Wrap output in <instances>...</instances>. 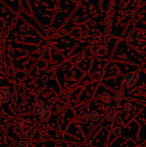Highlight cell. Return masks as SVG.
Segmentation results:
<instances>
[{"label": "cell", "instance_id": "1", "mask_svg": "<svg viewBox=\"0 0 146 147\" xmlns=\"http://www.w3.org/2000/svg\"><path fill=\"white\" fill-rule=\"evenodd\" d=\"M127 42L141 54H146V30L133 28L127 35Z\"/></svg>", "mask_w": 146, "mask_h": 147}, {"label": "cell", "instance_id": "2", "mask_svg": "<svg viewBox=\"0 0 146 147\" xmlns=\"http://www.w3.org/2000/svg\"><path fill=\"white\" fill-rule=\"evenodd\" d=\"M32 114L34 116H37L41 121L47 122L50 119L52 115V110H51L50 105H48L45 102H39L32 109Z\"/></svg>", "mask_w": 146, "mask_h": 147}, {"label": "cell", "instance_id": "3", "mask_svg": "<svg viewBox=\"0 0 146 147\" xmlns=\"http://www.w3.org/2000/svg\"><path fill=\"white\" fill-rule=\"evenodd\" d=\"M139 80V71H132L127 73L126 75H124L121 82L120 85V90L123 92H127L129 91V89H131L133 86H135V84L138 82Z\"/></svg>", "mask_w": 146, "mask_h": 147}, {"label": "cell", "instance_id": "4", "mask_svg": "<svg viewBox=\"0 0 146 147\" xmlns=\"http://www.w3.org/2000/svg\"><path fill=\"white\" fill-rule=\"evenodd\" d=\"M91 51L93 54L99 55V56H104L108 54V46L103 41H97L94 42L91 46Z\"/></svg>", "mask_w": 146, "mask_h": 147}, {"label": "cell", "instance_id": "5", "mask_svg": "<svg viewBox=\"0 0 146 147\" xmlns=\"http://www.w3.org/2000/svg\"><path fill=\"white\" fill-rule=\"evenodd\" d=\"M12 95L10 92L9 88L4 86V87H0V103H6L11 101Z\"/></svg>", "mask_w": 146, "mask_h": 147}, {"label": "cell", "instance_id": "6", "mask_svg": "<svg viewBox=\"0 0 146 147\" xmlns=\"http://www.w3.org/2000/svg\"><path fill=\"white\" fill-rule=\"evenodd\" d=\"M133 108H134V102H133V100L131 98H127L124 102V105H123L124 111L127 113H129L133 110Z\"/></svg>", "mask_w": 146, "mask_h": 147}, {"label": "cell", "instance_id": "7", "mask_svg": "<svg viewBox=\"0 0 146 147\" xmlns=\"http://www.w3.org/2000/svg\"><path fill=\"white\" fill-rule=\"evenodd\" d=\"M124 96H125V93L123 92V91H121V90H118V91H116V92L114 93V95H113V98H114L115 102L121 103L123 101V99H124Z\"/></svg>", "mask_w": 146, "mask_h": 147}, {"label": "cell", "instance_id": "8", "mask_svg": "<svg viewBox=\"0 0 146 147\" xmlns=\"http://www.w3.org/2000/svg\"><path fill=\"white\" fill-rule=\"evenodd\" d=\"M123 132V127L121 125H116L112 128V133L115 137H120Z\"/></svg>", "mask_w": 146, "mask_h": 147}, {"label": "cell", "instance_id": "9", "mask_svg": "<svg viewBox=\"0 0 146 147\" xmlns=\"http://www.w3.org/2000/svg\"><path fill=\"white\" fill-rule=\"evenodd\" d=\"M89 118H90V120H91V121L97 122V121H99V119L101 118V114H100L98 111L94 110V111H92L91 114L89 115Z\"/></svg>", "mask_w": 146, "mask_h": 147}, {"label": "cell", "instance_id": "10", "mask_svg": "<svg viewBox=\"0 0 146 147\" xmlns=\"http://www.w3.org/2000/svg\"><path fill=\"white\" fill-rule=\"evenodd\" d=\"M113 17H114V15H112V11L106 14V15L104 16V24H105L106 26H109L111 24V21H112Z\"/></svg>", "mask_w": 146, "mask_h": 147}, {"label": "cell", "instance_id": "11", "mask_svg": "<svg viewBox=\"0 0 146 147\" xmlns=\"http://www.w3.org/2000/svg\"><path fill=\"white\" fill-rule=\"evenodd\" d=\"M79 119H80V122H81V123H86V122L88 121V119H89V115H88L86 112H84V111H82V112H80V114H79Z\"/></svg>", "mask_w": 146, "mask_h": 147}, {"label": "cell", "instance_id": "12", "mask_svg": "<svg viewBox=\"0 0 146 147\" xmlns=\"http://www.w3.org/2000/svg\"><path fill=\"white\" fill-rule=\"evenodd\" d=\"M111 100H112V96L108 92H104L102 94V101L104 103H110Z\"/></svg>", "mask_w": 146, "mask_h": 147}, {"label": "cell", "instance_id": "13", "mask_svg": "<svg viewBox=\"0 0 146 147\" xmlns=\"http://www.w3.org/2000/svg\"><path fill=\"white\" fill-rule=\"evenodd\" d=\"M115 119H116V114H115V113H112V112L108 113V115H107V120H108V121L113 122Z\"/></svg>", "mask_w": 146, "mask_h": 147}, {"label": "cell", "instance_id": "14", "mask_svg": "<svg viewBox=\"0 0 146 147\" xmlns=\"http://www.w3.org/2000/svg\"><path fill=\"white\" fill-rule=\"evenodd\" d=\"M20 29L23 31V32H27V31L30 29V25L28 23H23L21 25V27H20Z\"/></svg>", "mask_w": 146, "mask_h": 147}, {"label": "cell", "instance_id": "15", "mask_svg": "<svg viewBox=\"0 0 146 147\" xmlns=\"http://www.w3.org/2000/svg\"><path fill=\"white\" fill-rule=\"evenodd\" d=\"M126 6H127V0H122V1L120 2V7L125 8Z\"/></svg>", "mask_w": 146, "mask_h": 147}, {"label": "cell", "instance_id": "16", "mask_svg": "<svg viewBox=\"0 0 146 147\" xmlns=\"http://www.w3.org/2000/svg\"><path fill=\"white\" fill-rule=\"evenodd\" d=\"M15 147H27V146H26L25 144L23 143V142H19V143H18Z\"/></svg>", "mask_w": 146, "mask_h": 147}, {"label": "cell", "instance_id": "17", "mask_svg": "<svg viewBox=\"0 0 146 147\" xmlns=\"http://www.w3.org/2000/svg\"><path fill=\"white\" fill-rule=\"evenodd\" d=\"M2 62H4V55L0 53V63H2Z\"/></svg>", "mask_w": 146, "mask_h": 147}]
</instances>
